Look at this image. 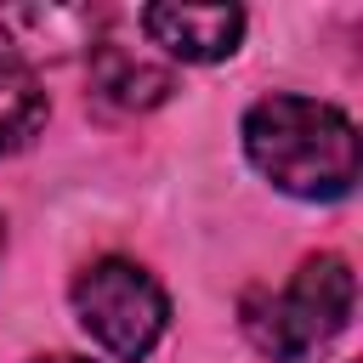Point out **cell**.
Wrapping results in <instances>:
<instances>
[{
    "label": "cell",
    "mask_w": 363,
    "mask_h": 363,
    "mask_svg": "<svg viewBox=\"0 0 363 363\" xmlns=\"http://www.w3.org/2000/svg\"><path fill=\"white\" fill-rule=\"evenodd\" d=\"M250 164L295 199H346L357 182V130L312 96H261L244 113Z\"/></svg>",
    "instance_id": "cell-1"
},
{
    "label": "cell",
    "mask_w": 363,
    "mask_h": 363,
    "mask_svg": "<svg viewBox=\"0 0 363 363\" xmlns=\"http://www.w3.org/2000/svg\"><path fill=\"white\" fill-rule=\"evenodd\" d=\"M352 301H357L352 267L340 255H312V261H301V272L278 295H267V289L244 295V335L267 357L301 363V357H312L318 346H329L346 329Z\"/></svg>",
    "instance_id": "cell-2"
},
{
    "label": "cell",
    "mask_w": 363,
    "mask_h": 363,
    "mask_svg": "<svg viewBox=\"0 0 363 363\" xmlns=\"http://www.w3.org/2000/svg\"><path fill=\"white\" fill-rule=\"evenodd\" d=\"M74 312H79V329L119 363H142L170 323V301L153 284V272L119 255L91 261L74 278Z\"/></svg>",
    "instance_id": "cell-3"
},
{
    "label": "cell",
    "mask_w": 363,
    "mask_h": 363,
    "mask_svg": "<svg viewBox=\"0 0 363 363\" xmlns=\"http://www.w3.org/2000/svg\"><path fill=\"white\" fill-rule=\"evenodd\" d=\"M142 28L182 62H221L244 40V11L238 6H147Z\"/></svg>",
    "instance_id": "cell-4"
},
{
    "label": "cell",
    "mask_w": 363,
    "mask_h": 363,
    "mask_svg": "<svg viewBox=\"0 0 363 363\" xmlns=\"http://www.w3.org/2000/svg\"><path fill=\"white\" fill-rule=\"evenodd\" d=\"M91 79H96V91H102L108 102H119V108H153V102L170 96V74H164V68H147V62L130 57L125 45H96Z\"/></svg>",
    "instance_id": "cell-5"
},
{
    "label": "cell",
    "mask_w": 363,
    "mask_h": 363,
    "mask_svg": "<svg viewBox=\"0 0 363 363\" xmlns=\"http://www.w3.org/2000/svg\"><path fill=\"white\" fill-rule=\"evenodd\" d=\"M45 125V85L34 68L0 57V153H17Z\"/></svg>",
    "instance_id": "cell-6"
},
{
    "label": "cell",
    "mask_w": 363,
    "mask_h": 363,
    "mask_svg": "<svg viewBox=\"0 0 363 363\" xmlns=\"http://www.w3.org/2000/svg\"><path fill=\"white\" fill-rule=\"evenodd\" d=\"M34 363H85V357H34Z\"/></svg>",
    "instance_id": "cell-7"
}]
</instances>
